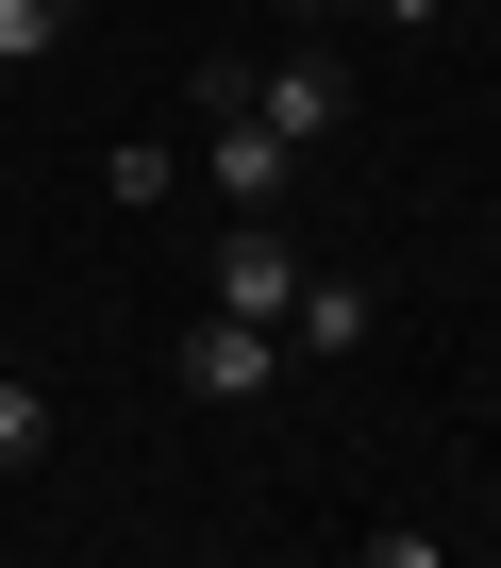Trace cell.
I'll use <instances>...</instances> for the list:
<instances>
[{"label":"cell","instance_id":"1","mask_svg":"<svg viewBox=\"0 0 501 568\" xmlns=\"http://www.w3.org/2000/svg\"><path fill=\"white\" fill-rule=\"evenodd\" d=\"M167 385H184V402H268V385H285V335H268V318H217V302H201V318L167 335Z\"/></svg>","mask_w":501,"mask_h":568},{"label":"cell","instance_id":"9","mask_svg":"<svg viewBox=\"0 0 501 568\" xmlns=\"http://www.w3.org/2000/svg\"><path fill=\"white\" fill-rule=\"evenodd\" d=\"M285 18H301V34H318V18H351V0H285Z\"/></svg>","mask_w":501,"mask_h":568},{"label":"cell","instance_id":"7","mask_svg":"<svg viewBox=\"0 0 501 568\" xmlns=\"http://www.w3.org/2000/svg\"><path fill=\"white\" fill-rule=\"evenodd\" d=\"M0 468H51V385L0 368Z\"/></svg>","mask_w":501,"mask_h":568},{"label":"cell","instance_id":"5","mask_svg":"<svg viewBox=\"0 0 501 568\" xmlns=\"http://www.w3.org/2000/svg\"><path fill=\"white\" fill-rule=\"evenodd\" d=\"M285 168H301V151H285V134H268V118H250V101H234V118H217V134H201V184H217V201H234V217H268V201H285Z\"/></svg>","mask_w":501,"mask_h":568},{"label":"cell","instance_id":"8","mask_svg":"<svg viewBox=\"0 0 501 568\" xmlns=\"http://www.w3.org/2000/svg\"><path fill=\"white\" fill-rule=\"evenodd\" d=\"M368 18H385V34H434V18H451V0H368Z\"/></svg>","mask_w":501,"mask_h":568},{"label":"cell","instance_id":"4","mask_svg":"<svg viewBox=\"0 0 501 568\" xmlns=\"http://www.w3.org/2000/svg\"><path fill=\"white\" fill-rule=\"evenodd\" d=\"M250 118H268V134H285V151H318V134H335V118H351V68H335V51H318V34H301V51H285V68H250Z\"/></svg>","mask_w":501,"mask_h":568},{"label":"cell","instance_id":"3","mask_svg":"<svg viewBox=\"0 0 501 568\" xmlns=\"http://www.w3.org/2000/svg\"><path fill=\"white\" fill-rule=\"evenodd\" d=\"M201 302H217V318H268V335H285V302H301V251H285L268 217H234V234H217V267H201Z\"/></svg>","mask_w":501,"mask_h":568},{"label":"cell","instance_id":"2","mask_svg":"<svg viewBox=\"0 0 501 568\" xmlns=\"http://www.w3.org/2000/svg\"><path fill=\"white\" fill-rule=\"evenodd\" d=\"M368 335H385V284H368V267H301V302H285V352H301V368H351Z\"/></svg>","mask_w":501,"mask_h":568},{"label":"cell","instance_id":"6","mask_svg":"<svg viewBox=\"0 0 501 568\" xmlns=\"http://www.w3.org/2000/svg\"><path fill=\"white\" fill-rule=\"evenodd\" d=\"M68 34H84V0H0V68H51Z\"/></svg>","mask_w":501,"mask_h":568}]
</instances>
